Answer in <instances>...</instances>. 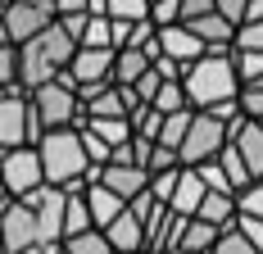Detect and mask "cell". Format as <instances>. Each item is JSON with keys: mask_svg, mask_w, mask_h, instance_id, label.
<instances>
[{"mask_svg": "<svg viewBox=\"0 0 263 254\" xmlns=\"http://www.w3.org/2000/svg\"><path fill=\"white\" fill-rule=\"evenodd\" d=\"M177 82H182L191 109H209V104H218V100H236V91H240L227 50H204L200 59L182 64V77H177Z\"/></svg>", "mask_w": 263, "mask_h": 254, "instance_id": "obj_1", "label": "cell"}, {"mask_svg": "<svg viewBox=\"0 0 263 254\" xmlns=\"http://www.w3.org/2000/svg\"><path fill=\"white\" fill-rule=\"evenodd\" d=\"M14 50H18V86H23V91H32V86L50 82L54 73H64L78 46H73V37H68L59 23H50V27H41L36 37L18 41Z\"/></svg>", "mask_w": 263, "mask_h": 254, "instance_id": "obj_2", "label": "cell"}, {"mask_svg": "<svg viewBox=\"0 0 263 254\" xmlns=\"http://www.w3.org/2000/svg\"><path fill=\"white\" fill-rule=\"evenodd\" d=\"M36 159H41V177L78 195L86 186V154H82V141H78V127H54V132H41L36 141Z\"/></svg>", "mask_w": 263, "mask_h": 254, "instance_id": "obj_3", "label": "cell"}, {"mask_svg": "<svg viewBox=\"0 0 263 254\" xmlns=\"http://www.w3.org/2000/svg\"><path fill=\"white\" fill-rule=\"evenodd\" d=\"M27 104H32V114H36L41 132H54V127H78V123H82V100H78L73 82H68L64 73H54L50 82L32 86V91H27Z\"/></svg>", "mask_w": 263, "mask_h": 254, "instance_id": "obj_4", "label": "cell"}, {"mask_svg": "<svg viewBox=\"0 0 263 254\" xmlns=\"http://www.w3.org/2000/svg\"><path fill=\"white\" fill-rule=\"evenodd\" d=\"M222 146H227V127L218 123L213 114H204V109H191V123H186L182 141H177V164L195 168V164L213 159Z\"/></svg>", "mask_w": 263, "mask_h": 254, "instance_id": "obj_5", "label": "cell"}, {"mask_svg": "<svg viewBox=\"0 0 263 254\" xmlns=\"http://www.w3.org/2000/svg\"><path fill=\"white\" fill-rule=\"evenodd\" d=\"M41 141V123L27 104V91H0V154L14 146H36Z\"/></svg>", "mask_w": 263, "mask_h": 254, "instance_id": "obj_6", "label": "cell"}, {"mask_svg": "<svg viewBox=\"0 0 263 254\" xmlns=\"http://www.w3.org/2000/svg\"><path fill=\"white\" fill-rule=\"evenodd\" d=\"M46 245L41 231H36V218L23 200H5L0 204V254H27Z\"/></svg>", "mask_w": 263, "mask_h": 254, "instance_id": "obj_7", "label": "cell"}, {"mask_svg": "<svg viewBox=\"0 0 263 254\" xmlns=\"http://www.w3.org/2000/svg\"><path fill=\"white\" fill-rule=\"evenodd\" d=\"M41 159H36V146H14V150L0 154V186H5V195L9 200H18L27 191H36L41 186Z\"/></svg>", "mask_w": 263, "mask_h": 254, "instance_id": "obj_8", "label": "cell"}, {"mask_svg": "<svg viewBox=\"0 0 263 254\" xmlns=\"http://www.w3.org/2000/svg\"><path fill=\"white\" fill-rule=\"evenodd\" d=\"M50 23H54V5L50 0H5L0 27H5V41H9V46L36 37L41 27H50Z\"/></svg>", "mask_w": 263, "mask_h": 254, "instance_id": "obj_9", "label": "cell"}, {"mask_svg": "<svg viewBox=\"0 0 263 254\" xmlns=\"http://www.w3.org/2000/svg\"><path fill=\"white\" fill-rule=\"evenodd\" d=\"M18 200L32 209L41 241H46V245H59V223H64V200H68V191H59V186H50V182H41L36 191H27V195H18Z\"/></svg>", "mask_w": 263, "mask_h": 254, "instance_id": "obj_10", "label": "cell"}, {"mask_svg": "<svg viewBox=\"0 0 263 254\" xmlns=\"http://www.w3.org/2000/svg\"><path fill=\"white\" fill-rule=\"evenodd\" d=\"M82 100V118H127L132 109H136V96H132V86H118V82H109V86H96V91H86L78 96Z\"/></svg>", "mask_w": 263, "mask_h": 254, "instance_id": "obj_11", "label": "cell"}, {"mask_svg": "<svg viewBox=\"0 0 263 254\" xmlns=\"http://www.w3.org/2000/svg\"><path fill=\"white\" fill-rule=\"evenodd\" d=\"M141 223H145V254L173 250V245H177V236H182V227H186L182 213H173V209H163V204H155Z\"/></svg>", "mask_w": 263, "mask_h": 254, "instance_id": "obj_12", "label": "cell"}, {"mask_svg": "<svg viewBox=\"0 0 263 254\" xmlns=\"http://www.w3.org/2000/svg\"><path fill=\"white\" fill-rule=\"evenodd\" d=\"M100 231H105V241H109L114 254H145V223L132 213L127 204H123V213H118L109 227H100Z\"/></svg>", "mask_w": 263, "mask_h": 254, "instance_id": "obj_13", "label": "cell"}, {"mask_svg": "<svg viewBox=\"0 0 263 254\" xmlns=\"http://www.w3.org/2000/svg\"><path fill=\"white\" fill-rule=\"evenodd\" d=\"M155 41H159V55H168V59H177V64H191V59H200V55H204L200 37H195L186 23L155 27Z\"/></svg>", "mask_w": 263, "mask_h": 254, "instance_id": "obj_14", "label": "cell"}, {"mask_svg": "<svg viewBox=\"0 0 263 254\" xmlns=\"http://www.w3.org/2000/svg\"><path fill=\"white\" fill-rule=\"evenodd\" d=\"M227 141L236 146V154H240V164H245V173H250V182H259L263 177V123L245 118Z\"/></svg>", "mask_w": 263, "mask_h": 254, "instance_id": "obj_15", "label": "cell"}, {"mask_svg": "<svg viewBox=\"0 0 263 254\" xmlns=\"http://www.w3.org/2000/svg\"><path fill=\"white\" fill-rule=\"evenodd\" d=\"M145 182H150V173L136 168V164H105V168H100V186H109L123 204L136 200V195L145 191Z\"/></svg>", "mask_w": 263, "mask_h": 254, "instance_id": "obj_16", "label": "cell"}, {"mask_svg": "<svg viewBox=\"0 0 263 254\" xmlns=\"http://www.w3.org/2000/svg\"><path fill=\"white\" fill-rule=\"evenodd\" d=\"M82 204H86V213H91V227H109V223L123 213V200H118L109 186H100V182H86V186H82Z\"/></svg>", "mask_w": 263, "mask_h": 254, "instance_id": "obj_17", "label": "cell"}, {"mask_svg": "<svg viewBox=\"0 0 263 254\" xmlns=\"http://www.w3.org/2000/svg\"><path fill=\"white\" fill-rule=\"evenodd\" d=\"M186 27L200 37L204 50H232V41H236V27L227 23L222 14H200V19H191Z\"/></svg>", "mask_w": 263, "mask_h": 254, "instance_id": "obj_18", "label": "cell"}, {"mask_svg": "<svg viewBox=\"0 0 263 254\" xmlns=\"http://www.w3.org/2000/svg\"><path fill=\"white\" fill-rule=\"evenodd\" d=\"M191 218H200V223H209V227H232L236 223V195H227V191H204L200 195V209L191 213Z\"/></svg>", "mask_w": 263, "mask_h": 254, "instance_id": "obj_19", "label": "cell"}, {"mask_svg": "<svg viewBox=\"0 0 263 254\" xmlns=\"http://www.w3.org/2000/svg\"><path fill=\"white\" fill-rule=\"evenodd\" d=\"M200 195H204V182L195 177V168H182V173H177V186H173V195H168L163 209H173V213L191 218V213L200 209Z\"/></svg>", "mask_w": 263, "mask_h": 254, "instance_id": "obj_20", "label": "cell"}, {"mask_svg": "<svg viewBox=\"0 0 263 254\" xmlns=\"http://www.w3.org/2000/svg\"><path fill=\"white\" fill-rule=\"evenodd\" d=\"M145 68H150L145 50H132V46H123V50H114V73H109V77H114L118 86H132V82L145 73Z\"/></svg>", "mask_w": 263, "mask_h": 254, "instance_id": "obj_21", "label": "cell"}, {"mask_svg": "<svg viewBox=\"0 0 263 254\" xmlns=\"http://www.w3.org/2000/svg\"><path fill=\"white\" fill-rule=\"evenodd\" d=\"M59 254H114V250H109V241H105L100 227H86L78 236H64L59 241Z\"/></svg>", "mask_w": 263, "mask_h": 254, "instance_id": "obj_22", "label": "cell"}, {"mask_svg": "<svg viewBox=\"0 0 263 254\" xmlns=\"http://www.w3.org/2000/svg\"><path fill=\"white\" fill-rule=\"evenodd\" d=\"M218 241V227H209V223H200V218H186L182 236H177V245L191 254H209V245Z\"/></svg>", "mask_w": 263, "mask_h": 254, "instance_id": "obj_23", "label": "cell"}, {"mask_svg": "<svg viewBox=\"0 0 263 254\" xmlns=\"http://www.w3.org/2000/svg\"><path fill=\"white\" fill-rule=\"evenodd\" d=\"M91 227V213H86V204H82V191L78 195H68L64 200V223H59V241L64 236H78V231Z\"/></svg>", "mask_w": 263, "mask_h": 254, "instance_id": "obj_24", "label": "cell"}, {"mask_svg": "<svg viewBox=\"0 0 263 254\" xmlns=\"http://www.w3.org/2000/svg\"><path fill=\"white\" fill-rule=\"evenodd\" d=\"M213 159H218V168H222V177L232 182V191H240V186H250V173H245V164H240V154H236V146H232V141H227L222 150L213 154Z\"/></svg>", "mask_w": 263, "mask_h": 254, "instance_id": "obj_25", "label": "cell"}, {"mask_svg": "<svg viewBox=\"0 0 263 254\" xmlns=\"http://www.w3.org/2000/svg\"><path fill=\"white\" fill-rule=\"evenodd\" d=\"M78 46H91V50H114V41H109V19H105V14H86V27H82Z\"/></svg>", "mask_w": 263, "mask_h": 254, "instance_id": "obj_26", "label": "cell"}, {"mask_svg": "<svg viewBox=\"0 0 263 254\" xmlns=\"http://www.w3.org/2000/svg\"><path fill=\"white\" fill-rule=\"evenodd\" d=\"M150 109H159V114H177V109H191V104H186L182 82H159V91L150 96Z\"/></svg>", "mask_w": 263, "mask_h": 254, "instance_id": "obj_27", "label": "cell"}, {"mask_svg": "<svg viewBox=\"0 0 263 254\" xmlns=\"http://www.w3.org/2000/svg\"><path fill=\"white\" fill-rule=\"evenodd\" d=\"M186 123H191V109H177V114H163V123H159V146H168V150L177 154V141H182Z\"/></svg>", "mask_w": 263, "mask_h": 254, "instance_id": "obj_28", "label": "cell"}, {"mask_svg": "<svg viewBox=\"0 0 263 254\" xmlns=\"http://www.w3.org/2000/svg\"><path fill=\"white\" fill-rule=\"evenodd\" d=\"M209 254H259V250H254V245L240 236V227L232 223V227H222V231H218V241L209 245Z\"/></svg>", "mask_w": 263, "mask_h": 254, "instance_id": "obj_29", "label": "cell"}, {"mask_svg": "<svg viewBox=\"0 0 263 254\" xmlns=\"http://www.w3.org/2000/svg\"><path fill=\"white\" fill-rule=\"evenodd\" d=\"M150 14V0H105V19H123V23H141Z\"/></svg>", "mask_w": 263, "mask_h": 254, "instance_id": "obj_30", "label": "cell"}, {"mask_svg": "<svg viewBox=\"0 0 263 254\" xmlns=\"http://www.w3.org/2000/svg\"><path fill=\"white\" fill-rule=\"evenodd\" d=\"M14 86H18V50L9 41H0V91H14Z\"/></svg>", "mask_w": 263, "mask_h": 254, "instance_id": "obj_31", "label": "cell"}, {"mask_svg": "<svg viewBox=\"0 0 263 254\" xmlns=\"http://www.w3.org/2000/svg\"><path fill=\"white\" fill-rule=\"evenodd\" d=\"M236 213H250V218H263V177L240 186L236 191Z\"/></svg>", "mask_w": 263, "mask_h": 254, "instance_id": "obj_32", "label": "cell"}, {"mask_svg": "<svg viewBox=\"0 0 263 254\" xmlns=\"http://www.w3.org/2000/svg\"><path fill=\"white\" fill-rule=\"evenodd\" d=\"M236 104H240L245 118L263 123V86H240V91H236Z\"/></svg>", "mask_w": 263, "mask_h": 254, "instance_id": "obj_33", "label": "cell"}, {"mask_svg": "<svg viewBox=\"0 0 263 254\" xmlns=\"http://www.w3.org/2000/svg\"><path fill=\"white\" fill-rule=\"evenodd\" d=\"M232 46H240V50H263V19H250V23L236 27V41Z\"/></svg>", "mask_w": 263, "mask_h": 254, "instance_id": "obj_34", "label": "cell"}, {"mask_svg": "<svg viewBox=\"0 0 263 254\" xmlns=\"http://www.w3.org/2000/svg\"><path fill=\"white\" fill-rule=\"evenodd\" d=\"M236 227H240V236L254 245V250L263 254V218H250V213H236Z\"/></svg>", "mask_w": 263, "mask_h": 254, "instance_id": "obj_35", "label": "cell"}, {"mask_svg": "<svg viewBox=\"0 0 263 254\" xmlns=\"http://www.w3.org/2000/svg\"><path fill=\"white\" fill-rule=\"evenodd\" d=\"M159 82H163V77H159L155 68H145V73H141V77H136V82H132V96H136V100H141V104H150V96H155V91H159Z\"/></svg>", "mask_w": 263, "mask_h": 254, "instance_id": "obj_36", "label": "cell"}, {"mask_svg": "<svg viewBox=\"0 0 263 254\" xmlns=\"http://www.w3.org/2000/svg\"><path fill=\"white\" fill-rule=\"evenodd\" d=\"M163 168H177V154L155 141V150H150V159H145V173H163Z\"/></svg>", "mask_w": 263, "mask_h": 254, "instance_id": "obj_37", "label": "cell"}, {"mask_svg": "<svg viewBox=\"0 0 263 254\" xmlns=\"http://www.w3.org/2000/svg\"><path fill=\"white\" fill-rule=\"evenodd\" d=\"M213 14H222L232 27L245 23V0H213Z\"/></svg>", "mask_w": 263, "mask_h": 254, "instance_id": "obj_38", "label": "cell"}, {"mask_svg": "<svg viewBox=\"0 0 263 254\" xmlns=\"http://www.w3.org/2000/svg\"><path fill=\"white\" fill-rule=\"evenodd\" d=\"M150 68H155L163 82H177V77H182V64H177V59H168V55H155V59H150Z\"/></svg>", "mask_w": 263, "mask_h": 254, "instance_id": "obj_39", "label": "cell"}, {"mask_svg": "<svg viewBox=\"0 0 263 254\" xmlns=\"http://www.w3.org/2000/svg\"><path fill=\"white\" fill-rule=\"evenodd\" d=\"M200 14H213V0H182V23L200 19Z\"/></svg>", "mask_w": 263, "mask_h": 254, "instance_id": "obj_40", "label": "cell"}, {"mask_svg": "<svg viewBox=\"0 0 263 254\" xmlns=\"http://www.w3.org/2000/svg\"><path fill=\"white\" fill-rule=\"evenodd\" d=\"M54 23L64 27L68 37H73V46H78V37H82V27H86V14H64V19H54Z\"/></svg>", "mask_w": 263, "mask_h": 254, "instance_id": "obj_41", "label": "cell"}, {"mask_svg": "<svg viewBox=\"0 0 263 254\" xmlns=\"http://www.w3.org/2000/svg\"><path fill=\"white\" fill-rule=\"evenodd\" d=\"M54 5V19H64V14H86V0H50Z\"/></svg>", "mask_w": 263, "mask_h": 254, "instance_id": "obj_42", "label": "cell"}, {"mask_svg": "<svg viewBox=\"0 0 263 254\" xmlns=\"http://www.w3.org/2000/svg\"><path fill=\"white\" fill-rule=\"evenodd\" d=\"M250 19H263V0H245V23Z\"/></svg>", "mask_w": 263, "mask_h": 254, "instance_id": "obj_43", "label": "cell"}, {"mask_svg": "<svg viewBox=\"0 0 263 254\" xmlns=\"http://www.w3.org/2000/svg\"><path fill=\"white\" fill-rule=\"evenodd\" d=\"M163 254H191V250H182V245H173V250H163Z\"/></svg>", "mask_w": 263, "mask_h": 254, "instance_id": "obj_44", "label": "cell"}, {"mask_svg": "<svg viewBox=\"0 0 263 254\" xmlns=\"http://www.w3.org/2000/svg\"><path fill=\"white\" fill-rule=\"evenodd\" d=\"M5 200H9V195H5V186H0V204H5Z\"/></svg>", "mask_w": 263, "mask_h": 254, "instance_id": "obj_45", "label": "cell"}, {"mask_svg": "<svg viewBox=\"0 0 263 254\" xmlns=\"http://www.w3.org/2000/svg\"><path fill=\"white\" fill-rule=\"evenodd\" d=\"M0 19H5V0H0Z\"/></svg>", "mask_w": 263, "mask_h": 254, "instance_id": "obj_46", "label": "cell"}, {"mask_svg": "<svg viewBox=\"0 0 263 254\" xmlns=\"http://www.w3.org/2000/svg\"><path fill=\"white\" fill-rule=\"evenodd\" d=\"M0 41H5V27H0Z\"/></svg>", "mask_w": 263, "mask_h": 254, "instance_id": "obj_47", "label": "cell"}]
</instances>
